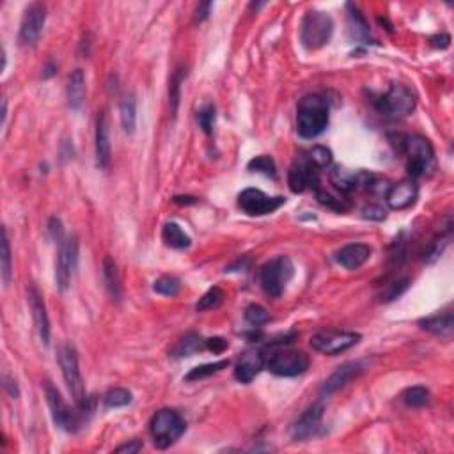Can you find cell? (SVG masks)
<instances>
[{
    "instance_id": "cell-1",
    "label": "cell",
    "mask_w": 454,
    "mask_h": 454,
    "mask_svg": "<svg viewBox=\"0 0 454 454\" xmlns=\"http://www.w3.org/2000/svg\"><path fill=\"white\" fill-rule=\"evenodd\" d=\"M329 126V103L323 96L311 94L300 100L297 110V132L304 139H316Z\"/></svg>"
},
{
    "instance_id": "cell-2",
    "label": "cell",
    "mask_w": 454,
    "mask_h": 454,
    "mask_svg": "<svg viewBox=\"0 0 454 454\" xmlns=\"http://www.w3.org/2000/svg\"><path fill=\"white\" fill-rule=\"evenodd\" d=\"M185 419L169 408L157 412L149 422V435L153 438L155 447H158V449H167L174 442H177L181 435L185 433Z\"/></svg>"
},
{
    "instance_id": "cell-3",
    "label": "cell",
    "mask_w": 454,
    "mask_h": 454,
    "mask_svg": "<svg viewBox=\"0 0 454 454\" xmlns=\"http://www.w3.org/2000/svg\"><path fill=\"white\" fill-rule=\"evenodd\" d=\"M334 34V21L322 11H309L300 24V41L307 50L323 49Z\"/></svg>"
},
{
    "instance_id": "cell-4",
    "label": "cell",
    "mask_w": 454,
    "mask_h": 454,
    "mask_svg": "<svg viewBox=\"0 0 454 454\" xmlns=\"http://www.w3.org/2000/svg\"><path fill=\"white\" fill-rule=\"evenodd\" d=\"M295 274V266L290 257L279 256L270 259L268 263L261 266L259 272V281H261L263 290L268 297L279 298L284 293L286 286L291 281Z\"/></svg>"
},
{
    "instance_id": "cell-5",
    "label": "cell",
    "mask_w": 454,
    "mask_h": 454,
    "mask_svg": "<svg viewBox=\"0 0 454 454\" xmlns=\"http://www.w3.org/2000/svg\"><path fill=\"white\" fill-rule=\"evenodd\" d=\"M415 94L403 84H392L382 98H378L376 110L389 119H403L415 110Z\"/></svg>"
},
{
    "instance_id": "cell-6",
    "label": "cell",
    "mask_w": 454,
    "mask_h": 454,
    "mask_svg": "<svg viewBox=\"0 0 454 454\" xmlns=\"http://www.w3.org/2000/svg\"><path fill=\"white\" fill-rule=\"evenodd\" d=\"M403 151L406 155V169L412 177H421L433 169L435 151L430 141L421 135L405 137L403 141Z\"/></svg>"
},
{
    "instance_id": "cell-7",
    "label": "cell",
    "mask_w": 454,
    "mask_h": 454,
    "mask_svg": "<svg viewBox=\"0 0 454 454\" xmlns=\"http://www.w3.org/2000/svg\"><path fill=\"white\" fill-rule=\"evenodd\" d=\"M59 366L73 399H75L80 410H85L87 408V398H85L84 380H82L80 367H78L77 350L71 344H62L59 348Z\"/></svg>"
},
{
    "instance_id": "cell-8",
    "label": "cell",
    "mask_w": 454,
    "mask_h": 454,
    "mask_svg": "<svg viewBox=\"0 0 454 454\" xmlns=\"http://www.w3.org/2000/svg\"><path fill=\"white\" fill-rule=\"evenodd\" d=\"M360 341V334L355 332H344V330H322L311 338L313 350L323 355H339L342 351L353 348Z\"/></svg>"
},
{
    "instance_id": "cell-9",
    "label": "cell",
    "mask_w": 454,
    "mask_h": 454,
    "mask_svg": "<svg viewBox=\"0 0 454 454\" xmlns=\"http://www.w3.org/2000/svg\"><path fill=\"white\" fill-rule=\"evenodd\" d=\"M266 367L275 376H298L309 369V357L298 350H281L268 358Z\"/></svg>"
},
{
    "instance_id": "cell-10",
    "label": "cell",
    "mask_w": 454,
    "mask_h": 454,
    "mask_svg": "<svg viewBox=\"0 0 454 454\" xmlns=\"http://www.w3.org/2000/svg\"><path fill=\"white\" fill-rule=\"evenodd\" d=\"M44 394H46V401H49L55 426L60 428V430L69 431V433L77 431L78 426H80V414L69 408L68 403L62 399L59 390L50 382L44 383Z\"/></svg>"
},
{
    "instance_id": "cell-11",
    "label": "cell",
    "mask_w": 454,
    "mask_h": 454,
    "mask_svg": "<svg viewBox=\"0 0 454 454\" xmlns=\"http://www.w3.org/2000/svg\"><path fill=\"white\" fill-rule=\"evenodd\" d=\"M78 263V241L77 238H64L60 241L59 254L55 263V281L60 291H66L71 284L73 272Z\"/></svg>"
},
{
    "instance_id": "cell-12",
    "label": "cell",
    "mask_w": 454,
    "mask_h": 454,
    "mask_svg": "<svg viewBox=\"0 0 454 454\" xmlns=\"http://www.w3.org/2000/svg\"><path fill=\"white\" fill-rule=\"evenodd\" d=\"M282 204H284V198H270L257 189H245L238 195V206L252 217L274 213Z\"/></svg>"
},
{
    "instance_id": "cell-13",
    "label": "cell",
    "mask_w": 454,
    "mask_h": 454,
    "mask_svg": "<svg viewBox=\"0 0 454 454\" xmlns=\"http://www.w3.org/2000/svg\"><path fill=\"white\" fill-rule=\"evenodd\" d=\"M44 20H46V9L43 4L34 2L28 6L20 25V36H18L21 46H34L40 41Z\"/></svg>"
},
{
    "instance_id": "cell-14",
    "label": "cell",
    "mask_w": 454,
    "mask_h": 454,
    "mask_svg": "<svg viewBox=\"0 0 454 454\" xmlns=\"http://www.w3.org/2000/svg\"><path fill=\"white\" fill-rule=\"evenodd\" d=\"M323 412H325L323 403H316V405H313L311 408H307V410L300 415V419L295 422L293 430H291L293 440L302 442V440H309V438L316 437L320 428H322Z\"/></svg>"
},
{
    "instance_id": "cell-15",
    "label": "cell",
    "mask_w": 454,
    "mask_h": 454,
    "mask_svg": "<svg viewBox=\"0 0 454 454\" xmlns=\"http://www.w3.org/2000/svg\"><path fill=\"white\" fill-rule=\"evenodd\" d=\"M364 369H366V367H364V364H362L360 360H351L342 364L341 367H338L334 373L326 378V382L323 383L322 387V396L335 394L342 387H346L348 383L357 380V378L364 373Z\"/></svg>"
},
{
    "instance_id": "cell-16",
    "label": "cell",
    "mask_w": 454,
    "mask_h": 454,
    "mask_svg": "<svg viewBox=\"0 0 454 454\" xmlns=\"http://www.w3.org/2000/svg\"><path fill=\"white\" fill-rule=\"evenodd\" d=\"M419 198V186L414 180H405L398 185H392L387 192L385 199L390 209L401 211L415 204Z\"/></svg>"
},
{
    "instance_id": "cell-17",
    "label": "cell",
    "mask_w": 454,
    "mask_h": 454,
    "mask_svg": "<svg viewBox=\"0 0 454 454\" xmlns=\"http://www.w3.org/2000/svg\"><path fill=\"white\" fill-rule=\"evenodd\" d=\"M288 183L295 193L304 192L306 189H320V176L317 167H314L309 160L304 164H295L288 174Z\"/></svg>"
},
{
    "instance_id": "cell-18",
    "label": "cell",
    "mask_w": 454,
    "mask_h": 454,
    "mask_svg": "<svg viewBox=\"0 0 454 454\" xmlns=\"http://www.w3.org/2000/svg\"><path fill=\"white\" fill-rule=\"evenodd\" d=\"M371 177L373 176L367 173H362V171L353 173V171H348L344 169V167H334V169L330 171V181H332V185L344 193L353 192V190L358 189H367Z\"/></svg>"
},
{
    "instance_id": "cell-19",
    "label": "cell",
    "mask_w": 454,
    "mask_h": 454,
    "mask_svg": "<svg viewBox=\"0 0 454 454\" xmlns=\"http://www.w3.org/2000/svg\"><path fill=\"white\" fill-rule=\"evenodd\" d=\"M371 247L366 243H350L335 252V261L346 270H357L369 261Z\"/></svg>"
},
{
    "instance_id": "cell-20",
    "label": "cell",
    "mask_w": 454,
    "mask_h": 454,
    "mask_svg": "<svg viewBox=\"0 0 454 454\" xmlns=\"http://www.w3.org/2000/svg\"><path fill=\"white\" fill-rule=\"evenodd\" d=\"M28 300H30V309H33V317H34V325H36L37 334H40V339L49 344L50 342V320L49 313H46V306H44L43 298H41L40 291L30 286L28 290Z\"/></svg>"
},
{
    "instance_id": "cell-21",
    "label": "cell",
    "mask_w": 454,
    "mask_h": 454,
    "mask_svg": "<svg viewBox=\"0 0 454 454\" xmlns=\"http://www.w3.org/2000/svg\"><path fill=\"white\" fill-rule=\"evenodd\" d=\"M265 367V357L259 351H247L234 367V378L240 383H250Z\"/></svg>"
},
{
    "instance_id": "cell-22",
    "label": "cell",
    "mask_w": 454,
    "mask_h": 454,
    "mask_svg": "<svg viewBox=\"0 0 454 454\" xmlns=\"http://www.w3.org/2000/svg\"><path fill=\"white\" fill-rule=\"evenodd\" d=\"M110 158H112V149H110V135L107 116L101 112L96 119V161L101 171H107L110 167Z\"/></svg>"
},
{
    "instance_id": "cell-23",
    "label": "cell",
    "mask_w": 454,
    "mask_h": 454,
    "mask_svg": "<svg viewBox=\"0 0 454 454\" xmlns=\"http://www.w3.org/2000/svg\"><path fill=\"white\" fill-rule=\"evenodd\" d=\"M422 330H426V332H431V334L438 335V338H446L451 339L453 338L454 332V316L451 311L444 314H437V316H430L424 317L419 322Z\"/></svg>"
},
{
    "instance_id": "cell-24",
    "label": "cell",
    "mask_w": 454,
    "mask_h": 454,
    "mask_svg": "<svg viewBox=\"0 0 454 454\" xmlns=\"http://www.w3.org/2000/svg\"><path fill=\"white\" fill-rule=\"evenodd\" d=\"M85 100V77L82 69H75L68 82V105L71 110H78Z\"/></svg>"
},
{
    "instance_id": "cell-25",
    "label": "cell",
    "mask_w": 454,
    "mask_h": 454,
    "mask_svg": "<svg viewBox=\"0 0 454 454\" xmlns=\"http://www.w3.org/2000/svg\"><path fill=\"white\" fill-rule=\"evenodd\" d=\"M103 279L112 300L119 302L121 297H123V286H121V277L119 272H117L116 261H114L110 256H107L103 259Z\"/></svg>"
},
{
    "instance_id": "cell-26",
    "label": "cell",
    "mask_w": 454,
    "mask_h": 454,
    "mask_svg": "<svg viewBox=\"0 0 454 454\" xmlns=\"http://www.w3.org/2000/svg\"><path fill=\"white\" fill-rule=\"evenodd\" d=\"M161 240L165 241V245L173 247V249H180V250L186 249V247H190V243H192V240H190L189 234L181 229L176 222H169V224L164 225V229H161Z\"/></svg>"
},
{
    "instance_id": "cell-27",
    "label": "cell",
    "mask_w": 454,
    "mask_h": 454,
    "mask_svg": "<svg viewBox=\"0 0 454 454\" xmlns=\"http://www.w3.org/2000/svg\"><path fill=\"white\" fill-rule=\"evenodd\" d=\"M202 348H206V339H202L201 335L198 334H186L185 338H181L173 350H171V357H190V355L202 350Z\"/></svg>"
},
{
    "instance_id": "cell-28",
    "label": "cell",
    "mask_w": 454,
    "mask_h": 454,
    "mask_svg": "<svg viewBox=\"0 0 454 454\" xmlns=\"http://www.w3.org/2000/svg\"><path fill=\"white\" fill-rule=\"evenodd\" d=\"M119 114H121V125L125 128L128 135L135 132V125H137V101L130 94L125 96L119 103Z\"/></svg>"
},
{
    "instance_id": "cell-29",
    "label": "cell",
    "mask_w": 454,
    "mask_h": 454,
    "mask_svg": "<svg viewBox=\"0 0 454 454\" xmlns=\"http://www.w3.org/2000/svg\"><path fill=\"white\" fill-rule=\"evenodd\" d=\"M403 403L406 406H412V408H421V406L428 405L430 401V390L426 387H410V389H406L403 392Z\"/></svg>"
},
{
    "instance_id": "cell-30",
    "label": "cell",
    "mask_w": 454,
    "mask_h": 454,
    "mask_svg": "<svg viewBox=\"0 0 454 454\" xmlns=\"http://www.w3.org/2000/svg\"><path fill=\"white\" fill-rule=\"evenodd\" d=\"M227 366H229V362L227 360H218V362H213V364L198 366V367H193V369L186 374L185 380L186 382H198V380H202V378H208V376H211V374L218 373V371H222L224 367H227Z\"/></svg>"
},
{
    "instance_id": "cell-31",
    "label": "cell",
    "mask_w": 454,
    "mask_h": 454,
    "mask_svg": "<svg viewBox=\"0 0 454 454\" xmlns=\"http://www.w3.org/2000/svg\"><path fill=\"white\" fill-rule=\"evenodd\" d=\"M224 298H225L224 291H222L218 286H215V288H211V290L206 291V293L202 295V298H199L195 309H198L199 313H202V311L217 309L222 302H224Z\"/></svg>"
},
{
    "instance_id": "cell-32",
    "label": "cell",
    "mask_w": 454,
    "mask_h": 454,
    "mask_svg": "<svg viewBox=\"0 0 454 454\" xmlns=\"http://www.w3.org/2000/svg\"><path fill=\"white\" fill-rule=\"evenodd\" d=\"M103 403L107 408H119L132 403V392L126 389H112L103 396Z\"/></svg>"
},
{
    "instance_id": "cell-33",
    "label": "cell",
    "mask_w": 454,
    "mask_h": 454,
    "mask_svg": "<svg viewBox=\"0 0 454 454\" xmlns=\"http://www.w3.org/2000/svg\"><path fill=\"white\" fill-rule=\"evenodd\" d=\"M180 288H181L180 279L173 277V275H164V277L158 279L153 286L155 293L164 295V297H174V295L180 293Z\"/></svg>"
},
{
    "instance_id": "cell-34",
    "label": "cell",
    "mask_w": 454,
    "mask_h": 454,
    "mask_svg": "<svg viewBox=\"0 0 454 454\" xmlns=\"http://www.w3.org/2000/svg\"><path fill=\"white\" fill-rule=\"evenodd\" d=\"M11 249H9L8 229L4 227V229H2V282H4V286H8L9 282H11Z\"/></svg>"
},
{
    "instance_id": "cell-35",
    "label": "cell",
    "mask_w": 454,
    "mask_h": 454,
    "mask_svg": "<svg viewBox=\"0 0 454 454\" xmlns=\"http://www.w3.org/2000/svg\"><path fill=\"white\" fill-rule=\"evenodd\" d=\"M307 160H309L314 167H317V169H325V167H329V165L332 164V151H330L329 148H325V146H314L309 151Z\"/></svg>"
},
{
    "instance_id": "cell-36",
    "label": "cell",
    "mask_w": 454,
    "mask_h": 454,
    "mask_svg": "<svg viewBox=\"0 0 454 454\" xmlns=\"http://www.w3.org/2000/svg\"><path fill=\"white\" fill-rule=\"evenodd\" d=\"M348 9L351 11L350 18L353 21V34L358 37V40H369L371 33H369V25H367L366 18L362 17L358 9L355 8L353 4H348Z\"/></svg>"
},
{
    "instance_id": "cell-37",
    "label": "cell",
    "mask_w": 454,
    "mask_h": 454,
    "mask_svg": "<svg viewBox=\"0 0 454 454\" xmlns=\"http://www.w3.org/2000/svg\"><path fill=\"white\" fill-rule=\"evenodd\" d=\"M245 322L252 326H261L270 322V314L266 313L265 307L252 304L245 309Z\"/></svg>"
},
{
    "instance_id": "cell-38",
    "label": "cell",
    "mask_w": 454,
    "mask_h": 454,
    "mask_svg": "<svg viewBox=\"0 0 454 454\" xmlns=\"http://www.w3.org/2000/svg\"><path fill=\"white\" fill-rule=\"evenodd\" d=\"M249 171L261 173L265 176H275V161L266 155H261V157H256L249 161Z\"/></svg>"
},
{
    "instance_id": "cell-39",
    "label": "cell",
    "mask_w": 454,
    "mask_h": 454,
    "mask_svg": "<svg viewBox=\"0 0 454 454\" xmlns=\"http://www.w3.org/2000/svg\"><path fill=\"white\" fill-rule=\"evenodd\" d=\"M215 107L211 103L204 105L201 110H199L198 114V121H199V126L202 128V132L206 133V135H211V132H213V125H215Z\"/></svg>"
},
{
    "instance_id": "cell-40",
    "label": "cell",
    "mask_w": 454,
    "mask_h": 454,
    "mask_svg": "<svg viewBox=\"0 0 454 454\" xmlns=\"http://www.w3.org/2000/svg\"><path fill=\"white\" fill-rule=\"evenodd\" d=\"M316 195H317V201L322 202V204L329 206V208L332 209H338V211H346V209L350 208V202L346 201V199L334 198V195H330L329 192H325V190L322 189L316 190Z\"/></svg>"
},
{
    "instance_id": "cell-41",
    "label": "cell",
    "mask_w": 454,
    "mask_h": 454,
    "mask_svg": "<svg viewBox=\"0 0 454 454\" xmlns=\"http://www.w3.org/2000/svg\"><path fill=\"white\" fill-rule=\"evenodd\" d=\"M406 286H408V279H401V281L390 282V284L387 286L385 293H382V300H385V302L394 300V298H398L399 295L406 290Z\"/></svg>"
},
{
    "instance_id": "cell-42",
    "label": "cell",
    "mask_w": 454,
    "mask_h": 454,
    "mask_svg": "<svg viewBox=\"0 0 454 454\" xmlns=\"http://www.w3.org/2000/svg\"><path fill=\"white\" fill-rule=\"evenodd\" d=\"M49 233L52 236V240L55 241H62L64 240V229H62V222L59 218H50L49 222Z\"/></svg>"
},
{
    "instance_id": "cell-43",
    "label": "cell",
    "mask_w": 454,
    "mask_h": 454,
    "mask_svg": "<svg viewBox=\"0 0 454 454\" xmlns=\"http://www.w3.org/2000/svg\"><path fill=\"white\" fill-rule=\"evenodd\" d=\"M364 217L369 218V220H383L385 218V209L380 204H369L364 208Z\"/></svg>"
},
{
    "instance_id": "cell-44",
    "label": "cell",
    "mask_w": 454,
    "mask_h": 454,
    "mask_svg": "<svg viewBox=\"0 0 454 454\" xmlns=\"http://www.w3.org/2000/svg\"><path fill=\"white\" fill-rule=\"evenodd\" d=\"M227 341L222 338H211V339H206V348L211 351H215V353H222V351L227 348Z\"/></svg>"
},
{
    "instance_id": "cell-45",
    "label": "cell",
    "mask_w": 454,
    "mask_h": 454,
    "mask_svg": "<svg viewBox=\"0 0 454 454\" xmlns=\"http://www.w3.org/2000/svg\"><path fill=\"white\" fill-rule=\"evenodd\" d=\"M180 82H181V75L176 73V77H174L173 85H171V100H173V112H176L177 109V101H180Z\"/></svg>"
},
{
    "instance_id": "cell-46",
    "label": "cell",
    "mask_w": 454,
    "mask_h": 454,
    "mask_svg": "<svg viewBox=\"0 0 454 454\" xmlns=\"http://www.w3.org/2000/svg\"><path fill=\"white\" fill-rule=\"evenodd\" d=\"M142 449V442L141 440H132L128 444H123V446L116 447V453H128V454H135Z\"/></svg>"
},
{
    "instance_id": "cell-47",
    "label": "cell",
    "mask_w": 454,
    "mask_h": 454,
    "mask_svg": "<svg viewBox=\"0 0 454 454\" xmlns=\"http://www.w3.org/2000/svg\"><path fill=\"white\" fill-rule=\"evenodd\" d=\"M2 385H4V390L6 392H9V396H11V398H15L17 399L18 398V387H17V382H15V380H11V378L8 376V374H4V376H2Z\"/></svg>"
},
{
    "instance_id": "cell-48",
    "label": "cell",
    "mask_w": 454,
    "mask_h": 454,
    "mask_svg": "<svg viewBox=\"0 0 454 454\" xmlns=\"http://www.w3.org/2000/svg\"><path fill=\"white\" fill-rule=\"evenodd\" d=\"M451 43V37L447 34H440V36L431 37V44H433L435 49H447Z\"/></svg>"
},
{
    "instance_id": "cell-49",
    "label": "cell",
    "mask_w": 454,
    "mask_h": 454,
    "mask_svg": "<svg viewBox=\"0 0 454 454\" xmlns=\"http://www.w3.org/2000/svg\"><path fill=\"white\" fill-rule=\"evenodd\" d=\"M209 11H211V4H209V2H202V4L198 8V15H195V21H199V24H201V21H204L206 18H208Z\"/></svg>"
}]
</instances>
